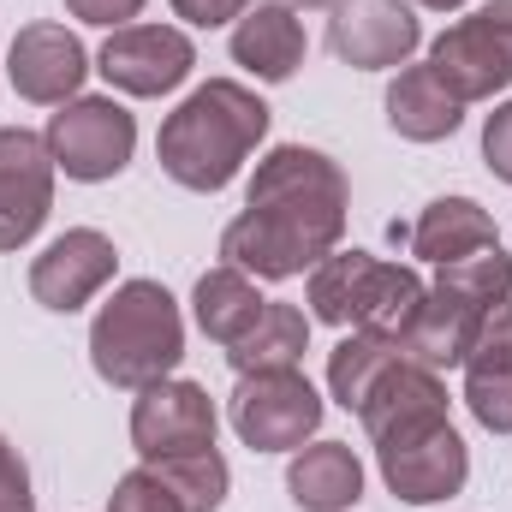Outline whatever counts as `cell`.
Here are the masks:
<instances>
[{"instance_id": "obj_9", "label": "cell", "mask_w": 512, "mask_h": 512, "mask_svg": "<svg viewBox=\"0 0 512 512\" xmlns=\"http://www.w3.org/2000/svg\"><path fill=\"white\" fill-rule=\"evenodd\" d=\"M382 459V483L405 501V507H435V501H453L471 477V447L453 423H435L423 435H405L393 447H376Z\"/></svg>"}, {"instance_id": "obj_16", "label": "cell", "mask_w": 512, "mask_h": 512, "mask_svg": "<svg viewBox=\"0 0 512 512\" xmlns=\"http://www.w3.org/2000/svg\"><path fill=\"white\" fill-rule=\"evenodd\" d=\"M459 370H465V405H471V417L489 435H512V298H501L483 316V328H477V340H471V352H465Z\"/></svg>"}, {"instance_id": "obj_7", "label": "cell", "mask_w": 512, "mask_h": 512, "mask_svg": "<svg viewBox=\"0 0 512 512\" xmlns=\"http://www.w3.org/2000/svg\"><path fill=\"white\" fill-rule=\"evenodd\" d=\"M233 429L251 453H298L322 429V393L304 382V370H262L239 376L233 393Z\"/></svg>"}, {"instance_id": "obj_19", "label": "cell", "mask_w": 512, "mask_h": 512, "mask_svg": "<svg viewBox=\"0 0 512 512\" xmlns=\"http://www.w3.org/2000/svg\"><path fill=\"white\" fill-rule=\"evenodd\" d=\"M405 245H411V256H423V262L441 268V262H459V256H471V251H489L501 239H495V221H489V209L477 197H435L405 227Z\"/></svg>"}, {"instance_id": "obj_17", "label": "cell", "mask_w": 512, "mask_h": 512, "mask_svg": "<svg viewBox=\"0 0 512 512\" xmlns=\"http://www.w3.org/2000/svg\"><path fill=\"white\" fill-rule=\"evenodd\" d=\"M483 316H489V310L453 298L447 286H429L423 304H417V316H411V328L399 334V346H405L411 364H423V370H435V376H441V370H459L465 352H471V340H477V328H483Z\"/></svg>"}, {"instance_id": "obj_3", "label": "cell", "mask_w": 512, "mask_h": 512, "mask_svg": "<svg viewBox=\"0 0 512 512\" xmlns=\"http://www.w3.org/2000/svg\"><path fill=\"white\" fill-rule=\"evenodd\" d=\"M185 358V322L179 304L161 280H126L90 322V364L108 387H143L167 382Z\"/></svg>"}, {"instance_id": "obj_5", "label": "cell", "mask_w": 512, "mask_h": 512, "mask_svg": "<svg viewBox=\"0 0 512 512\" xmlns=\"http://www.w3.org/2000/svg\"><path fill=\"white\" fill-rule=\"evenodd\" d=\"M429 66L465 108L501 96L512 84V0H489L471 18L447 24L429 42Z\"/></svg>"}, {"instance_id": "obj_20", "label": "cell", "mask_w": 512, "mask_h": 512, "mask_svg": "<svg viewBox=\"0 0 512 512\" xmlns=\"http://www.w3.org/2000/svg\"><path fill=\"white\" fill-rule=\"evenodd\" d=\"M465 120V102L435 78V66H405L387 84V126L405 143H441Z\"/></svg>"}, {"instance_id": "obj_28", "label": "cell", "mask_w": 512, "mask_h": 512, "mask_svg": "<svg viewBox=\"0 0 512 512\" xmlns=\"http://www.w3.org/2000/svg\"><path fill=\"white\" fill-rule=\"evenodd\" d=\"M0 512H36V495H30V471L18 459V447L0 435Z\"/></svg>"}, {"instance_id": "obj_33", "label": "cell", "mask_w": 512, "mask_h": 512, "mask_svg": "<svg viewBox=\"0 0 512 512\" xmlns=\"http://www.w3.org/2000/svg\"><path fill=\"white\" fill-rule=\"evenodd\" d=\"M280 6H292V12H298V6H346V0H280Z\"/></svg>"}, {"instance_id": "obj_12", "label": "cell", "mask_w": 512, "mask_h": 512, "mask_svg": "<svg viewBox=\"0 0 512 512\" xmlns=\"http://www.w3.org/2000/svg\"><path fill=\"white\" fill-rule=\"evenodd\" d=\"M114 268H120V251H114L108 233L72 227V233H60L48 251L30 262V298H36L42 310L72 316V310H84V304L114 280Z\"/></svg>"}, {"instance_id": "obj_15", "label": "cell", "mask_w": 512, "mask_h": 512, "mask_svg": "<svg viewBox=\"0 0 512 512\" xmlns=\"http://www.w3.org/2000/svg\"><path fill=\"white\" fill-rule=\"evenodd\" d=\"M358 423L370 429L376 447H393V441H405V435H423V429L447 423V382H441L435 370H423V364L405 358V364L358 405Z\"/></svg>"}, {"instance_id": "obj_13", "label": "cell", "mask_w": 512, "mask_h": 512, "mask_svg": "<svg viewBox=\"0 0 512 512\" xmlns=\"http://www.w3.org/2000/svg\"><path fill=\"white\" fill-rule=\"evenodd\" d=\"M423 42V24L411 12V0H346L334 6V24H328V48L358 66V72H387V66H405Z\"/></svg>"}, {"instance_id": "obj_31", "label": "cell", "mask_w": 512, "mask_h": 512, "mask_svg": "<svg viewBox=\"0 0 512 512\" xmlns=\"http://www.w3.org/2000/svg\"><path fill=\"white\" fill-rule=\"evenodd\" d=\"M66 12L84 18V24H102V30H126L143 12V0H66Z\"/></svg>"}, {"instance_id": "obj_2", "label": "cell", "mask_w": 512, "mask_h": 512, "mask_svg": "<svg viewBox=\"0 0 512 512\" xmlns=\"http://www.w3.org/2000/svg\"><path fill=\"white\" fill-rule=\"evenodd\" d=\"M262 137H268V102L233 78H209L161 120L155 161L185 191H227Z\"/></svg>"}, {"instance_id": "obj_11", "label": "cell", "mask_w": 512, "mask_h": 512, "mask_svg": "<svg viewBox=\"0 0 512 512\" xmlns=\"http://www.w3.org/2000/svg\"><path fill=\"white\" fill-rule=\"evenodd\" d=\"M102 78L114 84V90H126V96H167V90H179L185 78H191V66H197V48H191V36L185 30H173V24H126V30H114L108 42H102Z\"/></svg>"}, {"instance_id": "obj_4", "label": "cell", "mask_w": 512, "mask_h": 512, "mask_svg": "<svg viewBox=\"0 0 512 512\" xmlns=\"http://www.w3.org/2000/svg\"><path fill=\"white\" fill-rule=\"evenodd\" d=\"M423 274L405 262H382L370 251H334L310 268V316L358 334L399 340L423 304Z\"/></svg>"}, {"instance_id": "obj_26", "label": "cell", "mask_w": 512, "mask_h": 512, "mask_svg": "<svg viewBox=\"0 0 512 512\" xmlns=\"http://www.w3.org/2000/svg\"><path fill=\"white\" fill-rule=\"evenodd\" d=\"M435 286H447L453 298H465L477 310H495L501 298H512V256L501 245H489V251H471V256H459V262H441Z\"/></svg>"}, {"instance_id": "obj_24", "label": "cell", "mask_w": 512, "mask_h": 512, "mask_svg": "<svg viewBox=\"0 0 512 512\" xmlns=\"http://www.w3.org/2000/svg\"><path fill=\"white\" fill-rule=\"evenodd\" d=\"M399 364H405V346H399V340H387V334H358V328H352V334L328 352V393H334L346 411H358Z\"/></svg>"}, {"instance_id": "obj_21", "label": "cell", "mask_w": 512, "mask_h": 512, "mask_svg": "<svg viewBox=\"0 0 512 512\" xmlns=\"http://www.w3.org/2000/svg\"><path fill=\"white\" fill-rule=\"evenodd\" d=\"M286 489L304 512H346L364 495V465H358V453L346 441H316V447L292 453Z\"/></svg>"}, {"instance_id": "obj_29", "label": "cell", "mask_w": 512, "mask_h": 512, "mask_svg": "<svg viewBox=\"0 0 512 512\" xmlns=\"http://www.w3.org/2000/svg\"><path fill=\"white\" fill-rule=\"evenodd\" d=\"M483 161H489L495 179L512 185V102H501V108L489 114V126H483Z\"/></svg>"}, {"instance_id": "obj_10", "label": "cell", "mask_w": 512, "mask_h": 512, "mask_svg": "<svg viewBox=\"0 0 512 512\" xmlns=\"http://www.w3.org/2000/svg\"><path fill=\"white\" fill-rule=\"evenodd\" d=\"M54 173L60 167L36 131H0V251H18L42 233V221L54 209Z\"/></svg>"}, {"instance_id": "obj_23", "label": "cell", "mask_w": 512, "mask_h": 512, "mask_svg": "<svg viewBox=\"0 0 512 512\" xmlns=\"http://www.w3.org/2000/svg\"><path fill=\"white\" fill-rule=\"evenodd\" d=\"M304 352H310V316L298 304L268 298V310L256 316L251 334L239 346H227V364L239 376H262V370H298Z\"/></svg>"}, {"instance_id": "obj_22", "label": "cell", "mask_w": 512, "mask_h": 512, "mask_svg": "<svg viewBox=\"0 0 512 512\" xmlns=\"http://www.w3.org/2000/svg\"><path fill=\"white\" fill-rule=\"evenodd\" d=\"M191 304H197V328H203L215 346H239V340L256 328V316L268 310V298L256 292V280L245 274V268H233V262L209 268V274L197 280Z\"/></svg>"}, {"instance_id": "obj_25", "label": "cell", "mask_w": 512, "mask_h": 512, "mask_svg": "<svg viewBox=\"0 0 512 512\" xmlns=\"http://www.w3.org/2000/svg\"><path fill=\"white\" fill-rule=\"evenodd\" d=\"M155 471H161V483L179 495V507H185V512H221V501H227V483H233V471H227L221 447L173 453V459H161Z\"/></svg>"}, {"instance_id": "obj_1", "label": "cell", "mask_w": 512, "mask_h": 512, "mask_svg": "<svg viewBox=\"0 0 512 512\" xmlns=\"http://www.w3.org/2000/svg\"><path fill=\"white\" fill-rule=\"evenodd\" d=\"M346 173L322 149L280 143L256 161L245 215L221 233V256L256 280H292L340 251L346 239Z\"/></svg>"}, {"instance_id": "obj_30", "label": "cell", "mask_w": 512, "mask_h": 512, "mask_svg": "<svg viewBox=\"0 0 512 512\" xmlns=\"http://www.w3.org/2000/svg\"><path fill=\"white\" fill-rule=\"evenodd\" d=\"M251 6H256V0H173V12H179L185 24H197V30H215V24H239Z\"/></svg>"}, {"instance_id": "obj_27", "label": "cell", "mask_w": 512, "mask_h": 512, "mask_svg": "<svg viewBox=\"0 0 512 512\" xmlns=\"http://www.w3.org/2000/svg\"><path fill=\"white\" fill-rule=\"evenodd\" d=\"M108 512H185V507H179V495L161 483L155 465H137V471H126V477L114 483Z\"/></svg>"}, {"instance_id": "obj_18", "label": "cell", "mask_w": 512, "mask_h": 512, "mask_svg": "<svg viewBox=\"0 0 512 512\" xmlns=\"http://www.w3.org/2000/svg\"><path fill=\"white\" fill-rule=\"evenodd\" d=\"M233 60L256 72L262 84H286L304 66V24L280 0H256L251 12L233 24Z\"/></svg>"}, {"instance_id": "obj_14", "label": "cell", "mask_w": 512, "mask_h": 512, "mask_svg": "<svg viewBox=\"0 0 512 512\" xmlns=\"http://www.w3.org/2000/svg\"><path fill=\"white\" fill-rule=\"evenodd\" d=\"M84 72H90V54H84V42H78L66 24H24V30L12 36L6 78H12V90H18L24 102H36V108H66V102L78 96Z\"/></svg>"}, {"instance_id": "obj_6", "label": "cell", "mask_w": 512, "mask_h": 512, "mask_svg": "<svg viewBox=\"0 0 512 512\" xmlns=\"http://www.w3.org/2000/svg\"><path fill=\"white\" fill-rule=\"evenodd\" d=\"M54 167L78 185H102V179H120L131 167V149H137V120L114 96H72L48 131H42Z\"/></svg>"}, {"instance_id": "obj_8", "label": "cell", "mask_w": 512, "mask_h": 512, "mask_svg": "<svg viewBox=\"0 0 512 512\" xmlns=\"http://www.w3.org/2000/svg\"><path fill=\"white\" fill-rule=\"evenodd\" d=\"M215 429H221L215 399H209V387H197V382H173L167 376V382L143 387L137 405H131V447H137L143 465L215 447Z\"/></svg>"}, {"instance_id": "obj_32", "label": "cell", "mask_w": 512, "mask_h": 512, "mask_svg": "<svg viewBox=\"0 0 512 512\" xmlns=\"http://www.w3.org/2000/svg\"><path fill=\"white\" fill-rule=\"evenodd\" d=\"M417 6H429V12H459V6H471V0H417Z\"/></svg>"}]
</instances>
